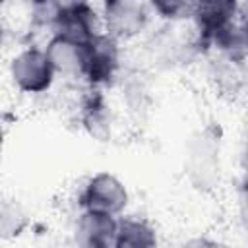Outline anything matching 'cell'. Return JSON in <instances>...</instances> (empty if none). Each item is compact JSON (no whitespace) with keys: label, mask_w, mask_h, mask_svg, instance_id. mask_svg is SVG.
I'll list each match as a JSON object with an SVG mask.
<instances>
[{"label":"cell","mask_w":248,"mask_h":248,"mask_svg":"<svg viewBox=\"0 0 248 248\" xmlns=\"http://www.w3.org/2000/svg\"><path fill=\"white\" fill-rule=\"evenodd\" d=\"M78 122L95 141H110L114 132V112L107 91L85 87L78 105Z\"/></svg>","instance_id":"ba28073f"},{"label":"cell","mask_w":248,"mask_h":248,"mask_svg":"<svg viewBox=\"0 0 248 248\" xmlns=\"http://www.w3.org/2000/svg\"><path fill=\"white\" fill-rule=\"evenodd\" d=\"M99 33H103L99 4L58 2V14L48 35H62L79 43H89Z\"/></svg>","instance_id":"8992f818"},{"label":"cell","mask_w":248,"mask_h":248,"mask_svg":"<svg viewBox=\"0 0 248 248\" xmlns=\"http://www.w3.org/2000/svg\"><path fill=\"white\" fill-rule=\"evenodd\" d=\"M196 2H176V0H159L151 2V10L155 14V19H163L167 23H182L192 21Z\"/></svg>","instance_id":"7c38bea8"},{"label":"cell","mask_w":248,"mask_h":248,"mask_svg":"<svg viewBox=\"0 0 248 248\" xmlns=\"http://www.w3.org/2000/svg\"><path fill=\"white\" fill-rule=\"evenodd\" d=\"M132 194L126 182L110 170L89 174L78 190L76 205L79 211H93L108 217H124L130 209Z\"/></svg>","instance_id":"6da1fadb"},{"label":"cell","mask_w":248,"mask_h":248,"mask_svg":"<svg viewBox=\"0 0 248 248\" xmlns=\"http://www.w3.org/2000/svg\"><path fill=\"white\" fill-rule=\"evenodd\" d=\"M114 248H163L161 232L149 217L126 213L118 219Z\"/></svg>","instance_id":"8fae6325"},{"label":"cell","mask_w":248,"mask_h":248,"mask_svg":"<svg viewBox=\"0 0 248 248\" xmlns=\"http://www.w3.org/2000/svg\"><path fill=\"white\" fill-rule=\"evenodd\" d=\"M184 172L198 190H209L219 182V140L209 130L198 132L186 151Z\"/></svg>","instance_id":"5b68a950"},{"label":"cell","mask_w":248,"mask_h":248,"mask_svg":"<svg viewBox=\"0 0 248 248\" xmlns=\"http://www.w3.org/2000/svg\"><path fill=\"white\" fill-rule=\"evenodd\" d=\"M87 45L89 43H79L62 35H48L43 48L58 78L83 83L87 66Z\"/></svg>","instance_id":"9c48e42d"},{"label":"cell","mask_w":248,"mask_h":248,"mask_svg":"<svg viewBox=\"0 0 248 248\" xmlns=\"http://www.w3.org/2000/svg\"><path fill=\"white\" fill-rule=\"evenodd\" d=\"M116 229V217L78 211L72 223V244L74 248H114Z\"/></svg>","instance_id":"30bf717a"},{"label":"cell","mask_w":248,"mask_h":248,"mask_svg":"<svg viewBox=\"0 0 248 248\" xmlns=\"http://www.w3.org/2000/svg\"><path fill=\"white\" fill-rule=\"evenodd\" d=\"M238 2L227 0H213V2H196L192 14V27H194V43L202 50L205 45L219 35L223 29L238 21Z\"/></svg>","instance_id":"52a82bcc"},{"label":"cell","mask_w":248,"mask_h":248,"mask_svg":"<svg viewBox=\"0 0 248 248\" xmlns=\"http://www.w3.org/2000/svg\"><path fill=\"white\" fill-rule=\"evenodd\" d=\"M8 76L16 91L27 97H41L56 85V72L39 45H25L17 48L8 60Z\"/></svg>","instance_id":"7a4b0ae2"},{"label":"cell","mask_w":248,"mask_h":248,"mask_svg":"<svg viewBox=\"0 0 248 248\" xmlns=\"http://www.w3.org/2000/svg\"><path fill=\"white\" fill-rule=\"evenodd\" d=\"M238 21H240V25L244 27V31L248 33V2H242V4H240V10H238Z\"/></svg>","instance_id":"9a60e30c"},{"label":"cell","mask_w":248,"mask_h":248,"mask_svg":"<svg viewBox=\"0 0 248 248\" xmlns=\"http://www.w3.org/2000/svg\"><path fill=\"white\" fill-rule=\"evenodd\" d=\"M124 74L122 43L107 35L105 31L93 37L87 45V66L83 85L89 89L107 91L114 87Z\"/></svg>","instance_id":"277c9868"},{"label":"cell","mask_w":248,"mask_h":248,"mask_svg":"<svg viewBox=\"0 0 248 248\" xmlns=\"http://www.w3.org/2000/svg\"><path fill=\"white\" fill-rule=\"evenodd\" d=\"M180 248H232V246H231L227 240L219 238V236L202 232V234H192V236H188V238L180 244Z\"/></svg>","instance_id":"5bb4252c"},{"label":"cell","mask_w":248,"mask_h":248,"mask_svg":"<svg viewBox=\"0 0 248 248\" xmlns=\"http://www.w3.org/2000/svg\"><path fill=\"white\" fill-rule=\"evenodd\" d=\"M99 12L103 21V31L122 45L143 37L155 19L151 2H140V0L101 2Z\"/></svg>","instance_id":"3957f363"},{"label":"cell","mask_w":248,"mask_h":248,"mask_svg":"<svg viewBox=\"0 0 248 248\" xmlns=\"http://www.w3.org/2000/svg\"><path fill=\"white\" fill-rule=\"evenodd\" d=\"M234 207H236V217L244 232L248 234V174L238 182L236 192H234Z\"/></svg>","instance_id":"4fadbf2b"}]
</instances>
